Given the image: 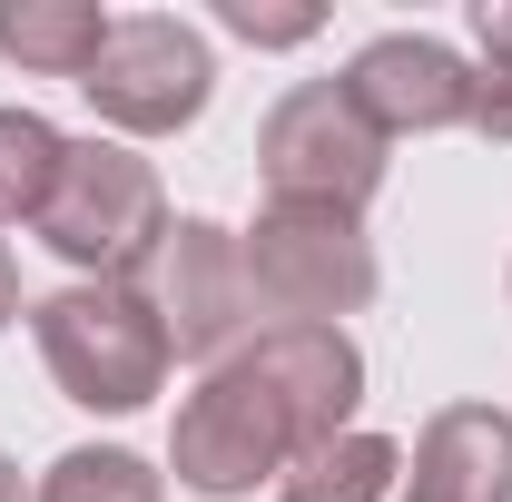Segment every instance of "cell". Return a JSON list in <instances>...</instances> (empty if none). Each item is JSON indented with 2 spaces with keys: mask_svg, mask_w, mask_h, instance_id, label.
Segmentation results:
<instances>
[{
  "mask_svg": "<svg viewBox=\"0 0 512 502\" xmlns=\"http://www.w3.org/2000/svg\"><path fill=\"white\" fill-rule=\"evenodd\" d=\"M30 335H40V365L79 414H138L158 384H168V325L148 306V286H50L30 306Z\"/></svg>",
  "mask_w": 512,
  "mask_h": 502,
  "instance_id": "1",
  "label": "cell"
},
{
  "mask_svg": "<svg viewBox=\"0 0 512 502\" xmlns=\"http://www.w3.org/2000/svg\"><path fill=\"white\" fill-rule=\"evenodd\" d=\"M168 237V188H158V168L128 148V138H69L60 158V188L40 207V247L69 256L89 286H138L148 276V256Z\"/></svg>",
  "mask_w": 512,
  "mask_h": 502,
  "instance_id": "2",
  "label": "cell"
},
{
  "mask_svg": "<svg viewBox=\"0 0 512 502\" xmlns=\"http://www.w3.org/2000/svg\"><path fill=\"white\" fill-rule=\"evenodd\" d=\"M237 256H247L256 315H276V325H345L384 286L365 217H335V207H256Z\"/></svg>",
  "mask_w": 512,
  "mask_h": 502,
  "instance_id": "3",
  "label": "cell"
},
{
  "mask_svg": "<svg viewBox=\"0 0 512 502\" xmlns=\"http://www.w3.org/2000/svg\"><path fill=\"white\" fill-rule=\"evenodd\" d=\"M256 178H266V207L365 217V197L384 188V138L365 128V109L345 99V79H296V89L256 119Z\"/></svg>",
  "mask_w": 512,
  "mask_h": 502,
  "instance_id": "4",
  "label": "cell"
},
{
  "mask_svg": "<svg viewBox=\"0 0 512 502\" xmlns=\"http://www.w3.org/2000/svg\"><path fill=\"white\" fill-rule=\"evenodd\" d=\"M79 99L99 109L109 138H178L217 99V50L197 40V20H178V10H119L99 69L79 79Z\"/></svg>",
  "mask_w": 512,
  "mask_h": 502,
  "instance_id": "5",
  "label": "cell"
},
{
  "mask_svg": "<svg viewBox=\"0 0 512 502\" xmlns=\"http://www.w3.org/2000/svg\"><path fill=\"white\" fill-rule=\"evenodd\" d=\"M286 463H296V424H286L276 384L256 375L247 355H227V365L178 404V424H168V473H178L188 493H207V502L256 493V483H276Z\"/></svg>",
  "mask_w": 512,
  "mask_h": 502,
  "instance_id": "6",
  "label": "cell"
},
{
  "mask_svg": "<svg viewBox=\"0 0 512 502\" xmlns=\"http://www.w3.org/2000/svg\"><path fill=\"white\" fill-rule=\"evenodd\" d=\"M148 306L168 325V355H188V365H227L237 355V335L256 325V296H247V256H237V227H217V217H168V237L148 256Z\"/></svg>",
  "mask_w": 512,
  "mask_h": 502,
  "instance_id": "7",
  "label": "cell"
},
{
  "mask_svg": "<svg viewBox=\"0 0 512 502\" xmlns=\"http://www.w3.org/2000/svg\"><path fill=\"white\" fill-rule=\"evenodd\" d=\"M345 99L365 109V128L384 148L394 138H444V128H473V60L434 30H384L345 60Z\"/></svg>",
  "mask_w": 512,
  "mask_h": 502,
  "instance_id": "8",
  "label": "cell"
},
{
  "mask_svg": "<svg viewBox=\"0 0 512 502\" xmlns=\"http://www.w3.org/2000/svg\"><path fill=\"white\" fill-rule=\"evenodd\" d=\"M247 365L276 384V404H286V424H296V453L355 434L365 355H355V335H345V325H266V335L247 345Z\"/></svg>",
  "mask_w": 512,
  "mask_h": 502,
  "instance_id": "9",
  "label": "cell"
},
{
  "mask_svg": "<svg viewBox=\"0 0 512 502\" xmlns=\"http://www.w3.org/2000/svg\"><path fill=\"white\" fill-rule=\"evenodd\" d=\"M414 502H512V414L444 404L414 434Z\"/></svg>",
  "mask_w": 512,
  "mask_h": 502,
  "instance_id": "10",
  "label": "cell"
},
{
  "mask_svg": "<svg viewBox=\"0 0 512 502\" xmlns=\"http://www.w3.org/2000/svg\"><path fill=\"white\" fill-rule=\"evenodd\" d=\"M109 20L99 0H0V60L30 69V79H89L109 50Z\"/></svg>",
  "mask_w": 512,
  "mask_h": 502,
  "instance_id": "11",
  "label": "cell"
},
{
  "mask_svg": "<svg viewBox=\"0 0 512 502\" xmlns=\"http://www.w3.org/2000/svg\"><path fill=\"white\" fill-rule=\"evenodd\" d=\"M404 483V443H384V434H335L316 443V453H296L286 473H276V502H384Z\"/></svg>",
  "mask_w": 512,
  "mask_h": 502,
  "instance_id": "12",
  "label": "cell"
},
{
  "mask_svg": "<svg viewBox=\"0 0 512 502\" xmlns=\"http://www.w3.org/2000/svg\"><path fill=\"white\" fill-rule=\"evenodd\" d=\"M69 138L40 109H0V227H40V207L60 188Z\"/></svg>",
  "mask_w": 512,
  "mask_h": 502,
  "instance_id": "13",
  "label": "cell"
},
{
  "mask_svg": "<svg viewBox=\"0 0 512 502\" xmlns=\"http://www.w3.org/2000/svg\"><path fill=\"white\" fill-rule=\"evenodd\" d=\"M30 502H168L158 463L128 453V443H69L60 463L30 483Z\"/></svg>",
  "mask_w": 512,
  "mask_h": 502,
  "instance_id": "14",
  "label": "cell"
},
{
  "mask_svg": "<svg viewBox=\"0 0 512 502\" xmlns=\"http://www.w3.org/2000/svg\"><path fill=\"white\" fill-rule=\"evenodd\" d=\"M473 128L512 148V0H473Z\"/></svg>",
  "mask_w": 512,
  "mask_h": 502,
  "instance_id": "15",
  "label": "cell"
},
{
  "mask_svg": "<svg viewBox=\"0 0 512 502\" xmlns=\"http://www.w3.org/2000/svg\"><path fill=\"white\" fill-rule=\"evenodd\" d=\"M217 30H237L247 50H296L325 30V10L316 0H217Z\"/></svg>",
  "mask_w": 512,
  "mask_h": 502,
  "instance_id": "16",
  "label": "cell"
},
{
  "mask_svg": "<svg viewBox=\"0 0 512 502\" xmlns=\"http://www.w3.org/2000/svg\"><path fill=\"white\" fill-rule=\"evenodd\" d=\"M10 315H20V266H10V247H0V335H10Z\"/></svg>",
  "mask_w": 512,
  "mask_h": 502,
  "instance_id": "17",
  "label": "cell"
},
{
  "mask_svg": "<svg viewBox=\"0 0 512 502\" xmlns=\"http://www.w3.org/2000/svg\"><path fill=\"white\" fill-rule=\"evenodd\" d=\"M0 502H30V483H20V463L0 453Z\"/></svg>",
  "mask_w": 512,
  "mask_h": 502,
  "instance_id": "18",
  "label": "cell"
}]
</instances>
